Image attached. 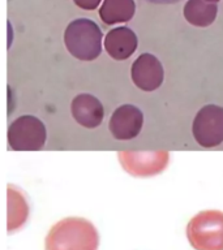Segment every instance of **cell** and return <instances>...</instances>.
Here are the masks:
<instances>
[{
    "instance_id": "cell-8",
    "label": "cell",
    "mask_w": 223,
    "mask_h": 250,
    "mask_svg": "<svg viewBox=\"0 0 223 250\" xmlns=\"http://www.w3.org/2000/svg\"><path fill=\"white\" fill-rule=\"evenodd\" d=\"M133 83L142 91H156L163 83L164 70L162 62L152 54H142L131 66Z\"/></svg>"
},
{
    "instance_id": "cell-12",
    "label": "cell",
    "mask_w": 223,
    "mask_h": 250,
    "mask_svg": "<svg viewBox=\"0 0 223 250\" xmlns=\"http://www.w3.org/2000/svg\"><path fill=\"white\" fill-rule=\"evenodd\" d=\"M184 19L197 27H207L215 21L218 7L207 0H188L184 5Z\"/></svg>"
},
{
    "instance_id": "cell-3",
    "label": "cell",
    "mask_w": 223,
    "mask_h": 250,
    "mask_svg": "<svg viewBox=\"0 0 223 250\" xmlns=\"http://www.w3.org/2000/svg\"><path fill=\"white\" fill-rule=\"evenodd\" d=\"M187 238L195 250H223V211L196 214L188 223Z\"/></svg>"
},
{
    "instance_id": "cell-13",
    "label": "cell",
    "mask_w": 223,
    "mask_h": 250,
    "mask_svg": "<svg viewBox=\"0 0 223 250\" xmlns=\"http://www.w3.org/2000/svg\"><path fill=\"white\" fill-rule=\"evenodd\" d=\"M136 11L133 0H103L99 17L106 25L127 22L132 19Z\"/></svg>"
},
{
    "instance_id": "cell-6",
    "label": "cell",
    "mask_w": 223,
    "mask_h": 250,
    "mask_svg": "<svg viewBox=\"0 0 223 250\" xmlns=\"http://www.w3.org/2000/svg\"><path fill=\"white\" fill-rule=\"evenodd\" d=\"M192 134L202 147H215L223 142V107L206 104L196 113Z\"/></svg>"
},
{
    "instance_id": "cell-4",
    "label": "cell",
    "mask_w": 223,
    "mask_h": 250,
    "mask_svg": "<svg viewBox=\"0 0 223 250\" xmlns=\"http://www.w3.org/2000/svg\"><path fill=\"white\" fill-rule=\"evenodd\" d=\"M7 137L9 147L15 151H38L46 144V126L38 117L25 115L9 125Z\"/></svg>"
},
{
    "instance_id": "cell-2",
    "label": "cell",
    "mask_w": 223,
    "mask_h": 250,
    "mask_svg": "<svg viewBox=\"0 0 223 250\" xmlns=\"http://www.w3.org/2000/svg\"><path fill=\"white\" fill-rule=\"evenodd\" d=\"M102 34L97 23L89 19H77L67 26L64 43L73 58L93 62L102 52Z\"/></svg>"
},
{
    "instance_id": "cell-11",
    "label": "cell",
    "mask_w": 223,
    "mask_h": 250,
    "mask_svg": "<svg viewBox=\"0 0 223 250\" xmlns=\"http://www.w3.org/2000/svg\"><path fill=\"white\" fill-rule=\"evenodd\" d=\"M8 194V233H13L22 228L29 218V203L22 191L15 185H9Z\"/></svg>"
},
{
    "instance_id": "cell-15",
    "label": "cell",
    "mask_w": 223,
    "mask_h": 250,
    "mask_svg": "<svg viewBox=\"0 0 223 250\" xmlns=\"http://www.w3.org/2000/svg\"><path fill=\"white\" fill-rule=\"evenodd\" d=\"M145 1L153 4H175L179 3L180 0H145Z\"/></svg>"
},
{
    "instance_id": "cell-5",
    "label": "cell",
    "mask_w": 223,
    "mask_h": 250,
    "mask_svg": "<svg viewBox=\"0 0 223 250\" xmlns=\"http://www.w3.org/2000/svg\"><path fill=\"white\" fill-rule=\"evenodd\" d=\"M117 159L121 168L133 177H153L162 173L170 162V152L156 151H120Z\"/></svg>"
},
{
    "instance_id": "cell-14",
    "label": "cell",
    "mask_w": 223,
    "mask_h": 250,
    "mask_svg": "<svg viewBox=\"0 0 223 250\" xmlns=\"http://www.w3.org/2000/svg\"><path fill=\"white\" fill-rule=\"evenodd\" d=\"M77 7L86 9V11H93L101 4L102 0H73Z\"/></svg>"
},
{
    "instance_id": "cell-10",
    "label": "cell",
    "mask_w": 223,
    "mask_h": 250,
    "mask_svg": "<svg viewBox=\"0 0 223 250\" xmlns=\"http://www.w3.org/2000/svg\"><path fill=\"white\" fill-rule=\"evenodd\" d=\"M137 46L138 41L136 34L127 26L115 27L105 37L106 52L117 62L131 58L137 50Z\"/></svg>"
},
{
    "instance_id": "cell-9",
    "label": "cell",
    "mask_w": 223,
    "mask_h": 250,
    "mask_svg": "<svg viewBox=\"0 0 223 250\" xmlns=\"http://www.w3.org/2000/svg\"><path fill=\"white\" fill-rule=\"evenodd\" d=\"M70 113L78 125L94 129L103 121L105 109L99 99L91 94H78L70 103Z\"/></svg>"
},
{
    "instance_id": "cell-16",
    "label": "cell",
    "mask_w": 223,
    "mask_h": 250,
    "mask_svg": "<svg viewBox=\"0 0 223 250\" xmlns=\"http://www.w3.org/2000/svg\"><path fill=\"white\" fill-rule=\"evenodd\" d=\"M207 1H211V3H217V1H219V0H207Z\"/></svg>"
},
{
    "instance_id": "cell-7",
    "label": "cell",
    "mask_w": 223,
    "mask_h": 250,
    "mask_svg": "<svg viewBox=\"0 0 223 250\" xmlns=\"http://www.w3.org/2000/svg\"><path fill=\"white\" fill-rule=\"evenodd\" d=\"M144 125V115L133 104L117 107L110 117L109 129L115 140L128 141L140 134Z\"/></svg>"
},
{
    "instance_id": "cell-1",
    "label": "cell",
    "mask_w": 223,
    "mask_h": 250,
    "mask_svg": "<svg viewBox=\"0 0 223 250\" xmlns=\"http://www.w3.org/2000/svg\"><path fill=\"white\" fill-rule=\"evenodd\" d=\"M97 228L84 218H66L51 227L45 240L46 250H98Z\"/></svg>"
}]
</instances>
